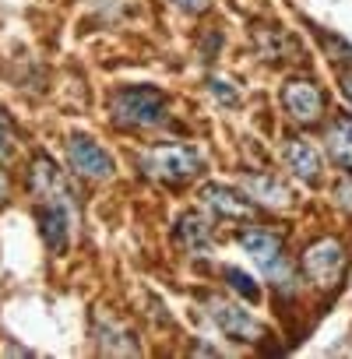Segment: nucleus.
Wrapping results in <instances>:
<instances>
[{
  "label": "nucleus",
  "instance_id": "20e7f679",
  "mask_svg": "<svg viewBox=\"0 0 352 359\" xmlns=\"http://www.w3.org/2000/svg\"><path fill=\"white\" fill-rule=\"evenodd\" d=\"M29 191H32V198L39 201V205H46V201H57V205H74L71 198H74V191L67 187V180H64V172L46 158V155H39V158H32V169H29Z\"/></svg>",
  "mask_w": 352,
  "mask_h": 359
},
{
  "label": "nucleus",
  "instance_id": "4468645a",
  "mask_svg": "<svg viewBox=\"0 0 352 359\" xmlns=\"http://www.w3.org/2000/svg\"><path fill=\"white\" fill-rule=\"evenodd\" d=\"M243 187L250 191V198H257V201L268 205V208H285V205H289V191L278 184L275 176H257V172H250V176H243Z\"/></svg>",
  "mask_w": 352,
  "mask_h": 359
},
{
  "label": "nucleus",
  "instance_id": "6ab92c4d",
  "mask_svg": "<svg viewBox=\"0 0 352 359\" xmlns=\"http://www.w3.org/2000/svg\"><path fill=\"white\" fill-rule=\"evenodd\" d=\"M208 88H212V95H215L219 102H226V106H236V102H240V92H233L229 81H222V78H212Z\"/></svg>",
  "mask_w": 352,
  "mask_h": 359
},
{
  "label": "nucleus",
  "instance_id": "412c9836",
  "mask_svg": "<svg viewBox=\"0 0 352 359\" xmlns=\"http://www.w3.org/2000/svg\"><path fill=\"white\" fill-rule=\"evenodd\" d=\"M172 4L180 8V11H187V15H198V11H205L212 4V0H172Z\"/></svg>",
  "mask_w": 352,
  "mask_h": 359
},
{
  "label": "nucleus",
  "instance_id": "9b49d317",
  "mask_svg": "<svg viewBox=\"0 0 352 359\" xmlns=\"http://www.w3.org/2000/svg\"><path fill=\"white\" fill-rule=\"evenodd\" d=\"M282 155H285L289 169L303 180V184H310V187H317V184H320V155H317L306 141H289Z\"/></svg>",
  "mask_w": 352,
  "mask_h": 359
},
{
  "label": "nucleus",
  "instance_id": "f8f14e48",
  "mask_svg": "<svg viewBox=\"0 0 352 359\" xmlns=\"http://www.w3.org/2000/svg\"><path fill=\"white\" fill-rule=\"evenodd\" d=\"M327 151L341 169H352V113H341L327 127Z\"/></svg>",
  "mask_w": 352,
  "mask_h": 359
},
{
  "label": "nucleus",
  "instance_id": "a211bd4d",
  "mask_svg": "<svg viewBox=\"0 0 352 359\" xmlns=\"http://www.w3.org/2000/svg\"><path fill=\"white\" fill-rule=\"evenodd\" d=\"M15 141H18V134H15V123L8 120V113H4V109H0V162L15 155Z\"/></svg>",
  "mask_w": 352,
  "mask_h": 359
},
{
  "label": "nucleus",
  "instance_id": "39448f33",
  "mask_svg": "<svg viewBox=\"0 0 352 359\" xmlns=\"http://www.w3.org/2000/svg\"><path fill=\"white\" fill-rule=\"evenodd\" d=\"M341 264H345V250L338 240H317L303 254V275L317 285H331L341 275Z\"/></svg>",
  "mask_w": 352,
  "mask_h": 359
},
{
  "label": "nucleus",
  "instance_id": "0eeeda50",
  "mask_svg": "<svg viewBox=\"0 0 352 359\" xmlns=\"http://www.w3.org/2000/svg\"><path fill=\"white\" fill-rule=\"evenodd\" d=\"M208 317H212L229 338H236V341H257V338H261V324H257L247 310H240L236 303L212 299V303H208Z\"/></svg>",
  "mask_w": 352,
  "mask_h": 359
},
{
  "label": "nucleus",
  "instance_id": "ddd939ff",
  "mask_svg": "<svg viewBox=\"0 0 352 359\" xmlns=\"http://www.w3.org/2000/svg\"><path fill=\"white\" fill-rule=\"evenodd\" d=\"M176 243H184L194 254L208 250L212 247V226H208V219H201L194 212L191 215H180V219H176Z\"/></svg>",
  "mask_w": 352,
  "mask_h": 359
},
{
  "label": "nucleus",
  "instance_id": "f257e3e1",
  "mask_svg": "<svg viewBox=\"0 0 352 359\" xmlns=\"http://www.w3.org/2000/svg\"><path fill=\"white\" fill-rule=\"evenodd\" d=\"M113 120L120 127H162L165 123V95L158 88L148 85H134V88H120L113 95Z\"/></svg>",
  "mask_w": 352,
  "mask_h": 359
},
{
  "label": "nucleus",
  "instance_id": "5701e85b",
  "mask_svg": "<svg viewBox=\"0 0 352 359\" xmlns=\"http://www.w3.org/2000/svg\"><path fill=\"white\" fill-rule=\"evenodd\" d=\"M8 201V180H4V172H0V205Z\"/></svg>",
  "mask_w": 352,
  "mask_h": 359
},
{
  "label": "nucleus",
  "instance_id": "7ed1b4c3",
  "mask_svg": "<svg viewBox=\"0 0 352 359\" xmlns=\"http://www.w3.org/2000/svg\"><path fill=\"white\" fill-rule=\"evenodd\" d=\"M282 106H285V113H289L296 123H303V127H310V123H317V120L324 116V95H320V88H317L313 81H306V78L285 81V88H282Z\"/></svg>",
  "mask_w": 352,
  "mask_h": 359
},
{
  "label": "nucleus",
  "instance_id": "9d476101",
  "mask_svg": "<svg viewBox=\"0 0 352 359\" xmlns=\"http://www.w3.org/2000/svg\"><path fill=\"white\" fill-rule=\"evenodd\" d=\"M240 247H243L264 271L282 261V240H278L275 233H268V229H247V233H240Z\"/></svg>",
  "mask_w": 352,
  "mask_h": 359
},
{
  "label": "nucleus",
  "instance_id": "f3484780",
  "mask_svg": "<svg viewBox=\"0 0 352 359\" xmlns=\"http://www.w3.org/2000/svg\"><path fill=\"white\" fill-rule=\"evenodd\" d=\"M222 278H226V282H229V289H233V292H240L247 303H257V299H261V289L254 285V278H250L247 271H240V268H226V271H222Z\"/></svg>",
  "mask_w": 352,
  "mask_h": 359
},
{
  "label": "nucleus",
  "instance_id": "aec40b11",
  "mask_svg": "<svg viewBox=\"0 0 352 359\" xmlns=\"http://www.w3.org/2000/svg\"><path fill=\"white\" fill-rule=\"evenodd\" d=\"M334 201H338V208L352 212V180H341V184L334 187Z\"/></svg>",
  "mask_w": 352,
  "mask_h": 359
},
{
  "label": "nucleus",
  "instance_id": "6e6552de",
  "mask_svg": "<svg viewBox=\"0 0 352 359\" xmlns=\"http://www.w3.org/2000/svg\"><path fill=\"white\" fill-rule=\"evenodd\" d=\"M71 222H74V205H57V201H46L39 208V233L46 240V247L53 254H60L71 240Z\"/></svg>",
  "mask_w": 352,
  "mask_h": 359
},
{
  "label": "nucleus",
  "instance_id": "1a4fd4ad",
  "mask_svg": "<svg viewBox=\"0 0 352 359\" xmlns=\"http://www.w3.org/2000/svg\"><path fill=\"white\" fill-rule=\"evenodd\" d=\"M201 201H205V208H212L215 215H226V219H250L254 215V205L222 184H208L201 191Z\"/></svg>",
  "mask_w": 352,
  "mask_h": 359
},
{
  "label": "nucleus",
  "instance_id": "4be33fe9",
  "mask_svg": "<svg viewBox=\"0 0 352 359\" xmlns=\"http://www.w3.org/2000/svg\"><path fill=\"white\" fill-rule=\"evenodd\" d=\"M338 85H341V95H345V102L352 106V74H341V78H338Z\"/></svg>",
  "mask_w": 352,
  "mask_h": 359
},
{
  "label": "nucleus",
  "instance_id": "dca6fc26",
  "mask_svg": "<svg viewBox=\"0 0 352 359\" xmlns=\"http://www.w3.org/2000/svg\"><path fill=\"white\" fill-rule=\"evenodd\" d=\"M257 43H261V50H264L271 60H285V57L292 53V39H289L282 29H275V25H268V32L257 29Z\"/></svg>",
  "mask_w": 352,
  "mask_h": 359
},
{
  "label": "nucleus",
  "instance_id": "2eb2a0df",
  "mask_svg": "<svg viewBox=\"0 0 352 359\" xmlns=\"http://www.w3.org/2000/svg\"><path fill=\"white\" fill-rule=\"evenodd\" d=\"M99 348L102 352H113V355H137V341L130 331L123 327H113V324H99Z\"/></svg>",
  "mask_w": 352,
  "mask_h": 359
},
{
  "label": "nucleus",
  "instance_id": "423d86ee",
  "mask_svg": "<svg viewBox=\"0 0 352 359\" xmlns=\"http://www.w3.org/2000/svg\"><path fill=\"white\" fill-rule=\"evenodd\" d=\"M67 162L78 176H88V180H109L113 176V158L106 155V148H99L92 137H81V134H74L67 141Z\"/></svg>",
  "mask_w": 352,
  "mask_h": 359
},
{
  "label": "nucleus",
  "instance_id": "f03ea898",
  "mask_svg": "<svg viewBox=\"0 0 352 359\" xmlns=\"http://www.w3.org/2000/svg\"><path fill=\"white\" fill-rule=\"evenodd\" d=\"M141 169L151 180H165V184H187L201 172V155L194 148L184 144H165V148H151L141 155Z\"/></svg>",
  "mask_w": 352,
  "mask_h": 359
}]
</instances>
